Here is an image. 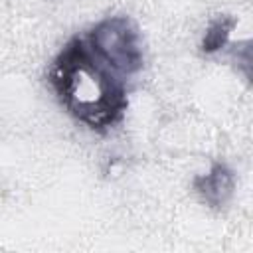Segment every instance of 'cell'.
<instances>
[{
	"mask_svg": "<svg viewBox=\"0 0 253 253\" xmlns=\"http://www.w3.org/2000/svg\"><path fill=\"white\" fill-rule=\"evenodd\" d=\"M49 83L65 111L93 130H107L123 121L128 107L121 75H117L89 43L73 38L57 53Z\"/></svg>",
	"mask_w": 253,
	"mask_h": 253,
	"instance_id": "obj_1",
	"label": "cell"
},
{
	"mask_svg": "<svg viewBox=\"0 0 253 253\" xmlns=\"http://www.w3.org/2000/svg\"><path fill=\"white\" fill-rule=\"evenodd\" d=\"M85 42L117 75H132L144 63L140 34L126 16L101 20L89 32Z\"/></svg>",
	"mask_w": 253,
	"mask_h": 253,
	"instance_id": "obj_2",
	"label": "cell"
},
{
	"mask_svg": "<svg viewBox=\"0 0 253 253\" xmlns=\"http://www.w3.org/2000/svg\"><path fill=\"white\" fill-rule=\"evenodd\" d=\"M194 188L206 204H210L211 208H219L233 192V174L225 164H213L210 174L198 176L194 180Z\"/></svg>",
	"mask_w": 253,
	"mask_h": 253,
	"instance_id": "obj_3",
	"label": "cell"
},
{
	"mask_svg": "<svg viewBox=\"0 0 253 253\" xmlns=\"http://www.w3.org/2000/svg\"><path fill=\"white\" fill-rule=\"evenodd\" d=\"M233 26H235V20H233V18H229V16L217 18V20L208 28L206 38H204V42H202V49H204L206 53H211V51H217L219 47H223Z\"/></svg>",
	"mask_w": 253,
	"mask_h": 253,
	"instance_id": "obj_4",
	"label": "cell"
}]
</instances>
